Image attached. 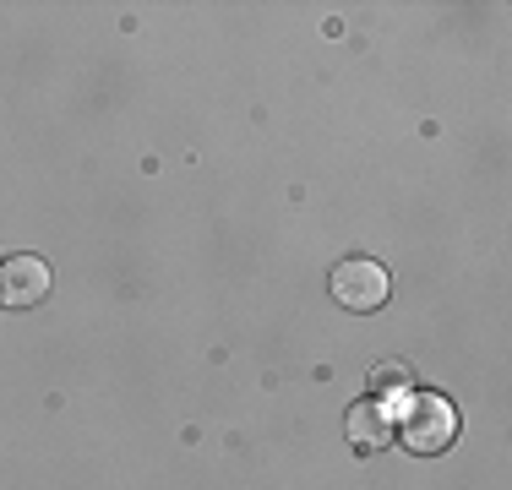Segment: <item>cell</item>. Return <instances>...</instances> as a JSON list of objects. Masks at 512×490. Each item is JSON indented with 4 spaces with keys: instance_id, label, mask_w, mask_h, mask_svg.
<instances>
[{
    "instance_id": "obj_3",
    "label": "cell",
    "mask_w": 512,
    "mask_h": 490,
    "mask_svg": "<svg viewBox=\"0 0 512 490\" xmlns=\"http://www.w3.org/2000/svg\"><path fill=\"white\" fill-rule=\"evenodd\" d=\"M50 284H55V273H50L44 256H6V262H0V305H11V311L44 305Z\"/></svg>"
},
{
    "instance_id": "obj_4",
    "label": "cell",
    "mask_w": 512,
    "mask_h": 490,
    "mask_svg": "<svg viewBox=\"0 0 512 490\" xmlns=\"http://www.w3.org/2000/svg\"><path fill=\"white\" fill-rule=\"evenodd\" d=\"M387 441H393V409L376 403V398L355 403V409H349V447L376 452V447H387Z\"/></svg>"
},
{
    "instance_id": "obj_1",
    "label": "cell",
    "mask_w": 512,
    "mask_h": 490,
    "mask_svg": "<svg viewBox=\"0 0 512 490\" xmlns=\"http://www.w3.org/2000/svg\"><path fill=\"white\" fill-rule=\"evenodd\" d=\"M398 441L420 458H436L458 441V409L442 392H404L398 398Z\"/></svg>"
},
{
    "instance_id": "obj_5",
    "label": "cell",
    "mask_w": 512,
    "mask_h": 490,
    "mask_svg": "<svg viewBox=\"0 0 512 490\" xmlns=\"http://www.w3.org/2000/svg\"><path fill=\"white\" fill-rule=\"evenodd\" d=\"M371 392H376V398H387V392H393V398H404V392H409V365L404 360L376 365V371H371Z\"/></svg>"
},
{
    "instance_id": "obj_2",
    "label": "cell",
    "mask_w": 512,
    "mask_h": 490,
    "mask_svg": "<svg viewBox=\"0 0 512 490\" xmlns=\"http://www.w3.org/2000/svg\"><path fill=\"white\" fill-rule=\"evenodd\" d=\"M333 300L344 305V311H382L387 300H393V273H387L382 262H371V256H349V262L333 267Z\"/></svg>"
}]
</instances>
